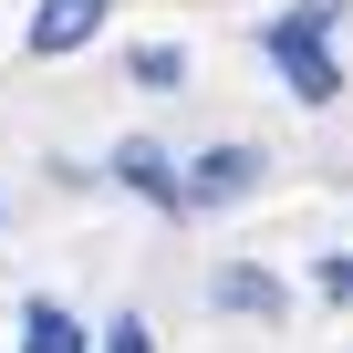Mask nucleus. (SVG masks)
<instances>
[{"instance_id":"3","label":"nucleus","mask_w":353,"mask_h":353,"mask_svg":"<svg viewBox=\"0 0 353 353\" xmlns=\"http://www.w3.org/2000/svg\"><path fill=\"white\" fill-rule=\"evenodd\" d=\"M114 176H125L145 208H176V176H188V166H166V145H156V135H125V145H114Z\"/></svg>"},{"instance_id":"7","label":"nucleus","mask_w":353,"mask_h":353,"mask_svg":"<svg viewBox=\"0 0 353 353\" xmlns=\"http://www.w3.org/2000/svg\"><path fill=\"white\" fill-rule=\"evenodd\" d=\"M135 83H188V52H176V42H145L135 52Z\"/></svg>"},{"instance_id":"9","label":"nucleus","mask_w":353,"mask_h":353,"mask_svg":"<svg viewBox=\"0 0 353 353\" xmlns=\"http://www.w3.org/2000/svg\"><path fill=\"white\" fill-rule=\"evenodd\" d=\"M104 353H156V332H145V322H135V312H125V322H114V332H104Z\"/></svg>"},{"instance_id":"6","label":"nucleus","mask_w":353,"mask_h":353,"mask_svg":"<svg viewBox=\"0 0 353 353\" xmlns=\"http://www.w3.org/2000/svg\"><path fill=\"white\" fill-rule=\"evenodd\" d=\"M21 353H83V332H73L52 301H32V312H21Z\"/></svg>"},{"instance_id":"2","label":"nucleus","mask_w":353,"mask_h":353,"mask_svg":"<svg viewBox=\"0 0 353 353\" xmlns=\"http://www.w3.org/2000/svg\"><path fill=\"white\" fill-rule=\"evenodd\" d=\"M260 176H270V166H260V145H208L188 176H176V208H239Z\"/></svg>"},{"instance_id":"5","label":"nucleus","mask_w":353,"mask_h":353,"mask_svg":"<svg viewBox=\"0 0 353 353\" xmlns=\"http://www.w3.org/2000/svg\"><path fill=\"white\" fill-rule=\"evenodd\" d=\"M219 312H281V281L270 270H219Z\"/></svg>"},{"instance_id":"8","label":"nucleus","mask_w":353,"mask_h":353,"mask_svg":"<svg viewBox=\"0 0 353 353\" xmlns=\"http://www.w3.org/2000/svg\"><path fill=\"white\" fill-rule=\"evenodd\" d=\"M312 291H322V301H353V250H343V260H322V270H312Z\"/></svg>"},{"instance_id":"4","label":"nucleus","mask_w":353,"mask_h":353,"mask_svg":"<svg viewBox=\"0 0 353 353\" xmlns=\"http://www.w3.org/2000/svg\"><path fill=\"white\" fill-rule=\"evenodd\" d=\"M104 32V0H42V11H32V52H73V42H94Z\"/></svg>"},{"instance_id":"1","label":"nucleus","mask_w":353,"mask_h":353,"mask_svg":"<svg viewBox=\"0 0 353 353\" xmlns=\"http://www.w3.org/2000/svg\"><path fill=\"white\" fill-rule=\"evenodd\" d=\"M322 21H332V0H301L291 21H270V32H260V52L291 73V94H301V104H332V94H343V63L322 52Z\"/></svg>"}]
</instances>
